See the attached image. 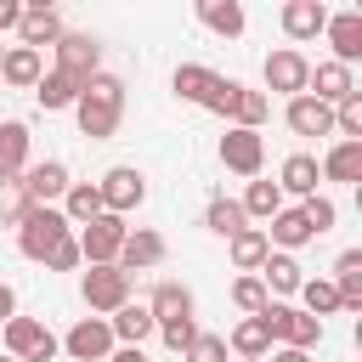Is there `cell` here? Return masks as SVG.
I'll return each mask as SVG.
<instances>
[{
  "instance_id": "cell-1",
  "label": "cell",
  "mask_w": 362,
  "mask_h": 362,
  "mask_svg": "<svg viewBox=\"0 0 362 362\" xmlns=\"http://www.w3.org/2000/svg\"><path fill=\"white\" fill-rule=\"evenodd\" d=\"M74 113H79V130L85 136H113L119 130V113H124V85L113 79V74H96L85 90H79V102H74Z\"/></svg>"
},
{
  "instance_id": "cell-2",
  "label": "cell",
  "mask_w": 362,
  "mask_h": 362,
  "mask_svg": "<svg viewBox=\"0 0 362 362\" xmlns=\"http://www.w3.org/2000/svg\"><path fill=\"white\" fill-rule=\"evenodd\" d=\"M17 243H23V255L28 260H57L68 243H74V232H68V221H62V209H51V204H34L23 221H17Z\"/></svg>"
},
{
  "instance_id": "cell-3",
  "label": "cell",
  "mask_w": 362,
  "mask_h": 362,
  "mask_svg": "<svg viewBox=\"0 0 362 362\" xmlns=\"http://www.w3.org/2000/svg\"><path fill=\"white\" fill-rule=\"evenodd\" d=\"M170 85H175L181 102H198V107H209V113H232V96H238V79H221V74L192 68V62H181Z\"/></svg>"
},
{
  "instance_id": "cell-4",
  "label": "cell",
  "mask_w": 362,
  "mask_h": 362,
  "mask_svg": "<svg viewBox=\"0 0 362 362\" xmlns=\"http://www.w3.org/2000/svg\"><path fill=\"white\" fill-rule=\"evenodd\" d=\"M260 322H266L272 339H283L288 351H311V345L322 339V322H317V317H305V311H294V305H277V300H266Z\"/></svg>"
},
{
  "instance_id": "cell-5",
  "label": "cell",
  "mask_w": 362,
  "mask_h": 362,
  "mask_svg": "<svg viewBox=\"0 0 362 362\" xmlns=\"http://www.w3.org/2000/svg\"><path fill=\"white\" fill-rule=\"evenodd\" d=\"M119 243H124V215H96V221L79 232V260L113 266V260H119Z\"/></svg>"
},
{
  "instance_id": "cell-6",
  "label": "cell",
  "mask_w": 362,
  "mask_h": 362,
  "mask_svg": "<svg viewBox=\"0 0 362 362\" xmlns=\"http://www.w3.org/2000/svg\"><path fill=\"white\" fill-rule=\"evenodd\" d=\"M6 351H11V362H51L57 339L34 317H6Z\"/></svg>"
},
{
  "instance_id": "cell-7",
  "label": "cell",
  "mask_w": 362,
  "mask_h": 362,
  "mask_svg": "<svg viewBox=\"0 0 362 362\" xmlns=\"http://www.w3.org/2000/svg\"><path fill=\"white\" fill-rule=\"evenodd\" d=\"M85 305L90 311H119L130 305V277L119 266H90L85 272Z\"/></svg>"
},
{
  "instance_id": "cell-8",
  "label": "cell",
  "mask_w": 362,
  "mask_h": 362,
  "mask_svg": "<svg viewBox=\"0 0 362 362\" xmlns=\"http://www.w3.org/2000/svg\"><path fill=\"white\" fill-rule=\"evenodd\" d=\"M57 74H68L79 90L96 79V40L90 34H62L57 40Z\"/></svg>"
},
{
  "instance_id": "cell-9",
  "label": "cell",
  "mask_w": 362,
  "mask_h": 362,
  "mask_svg": "<svg viewBox=\"0 0 362 362\" xmlns=\"http://www.w3.org/2000/svg\"><path fill=\"white\" fill-rule=\"evenodd\" d=\"M102 209L107 215H124V209H136L141 198H147V181H141V170H130V164H119V170H107L102 175Z\"/></svg>"
},
{
  "instance_id": "cell-10",
  "label": "cell",
  "mask_w": 362,
  "mask_h": 362,
  "mask_svg": "<svg viewBox=\"0 0 362 362\" xmlns=\"http://www.w3.org/2000/svg\"><path fill=\"white\" fill-rule=\"evenodd\" d=\"M260 158H266V141H260V130H226L221 136V164L226 170H238V175H260Z\"/></svg>"
},
{
  "instance_id": "cell-11",
  "label": "cell",
  "mask_w": 362,
  "mask_h": 362,
  "mask_svg": "<svg viewBox=\"0 0 362 362\" xmlns=\"http://www.w3.org/2000/svg\"><path fill=\"white\" fill-rule=\"evenodd\" d=\"M62 351H68L74 362H102V356L113 351V328H107L102 317H85V322H74V328H68Z\"/></svg>"
},
{
  "instance_id": "cell-12",
  "label": "cell",
  "mask_w": 362,
  "mask_h": 362,
  "mask_svg": "<svg viewBox=\"0 0 362 362\" xmlns=\"http://www.w3.org/2000/svg\"><path fill=\"white\" fill-rule=\"evenodd\" d=\"M266 85H272V90H288V96H305L311 62H305L300 51H272V57H266Z\"/></svg>"
},
{
  "instance_id": "cell-13",
  "label": "cell",
  "mask_w": 362,
  "mask_h": 362,
  "mask_svg": "<svg viewBox=\"0 0 362 362\" xmlns=\"http://www.w3.org/2000/svg\"><path fill=\"white\" fill-rule=\"evenodd\" d=\"M158 260H164V238H158V232H124L113 266L130 277V272H147V266H158Z\"/></svg>"
},
{
  "instance_id": "cell-14",
  "label": "cell",
  "mask_w": 362,
  "mask_h": 362,
  "mask_svg": "<svg viewBox=\"0 0 362 362\" xmlns=\"http://www.w3.org/2000/svg\"><path fill=\"white\" fill-rule=\"evenodd\" d=\"M328 28V6L322 0H288L283 6V34L288 40H311V34H322Z\"/></svg>"
},
{
  "instance_id": "cell-15",
  "label": "cell",
  "mask_w": 362,
  "mask_h": 362,
  "mask_svg": "<svg viewBox=\"0 0 362 362\" xmlns=\"http://www.w3.org/2000/svg\"><path fill=\"white\" fill-rule=\"evenodd\" d=\"M328 40H334V62L351 68V62L362 57V11H339V17H328Z\"/></svg>"
},
{
  "instance_id": "cell-16",
  "label": "cell",
  "mask_w": 362,
  "mask_h": 362,
  "mask_svg": "<svg viewBox=\"0 0 362 362\" xmlns=\"http://www.w3.org/2000/svg\"><path fill=\"white\" fill-rule=\"evenodd\" d=\"M288 130L294 136H328L334 130V107L317 102V96H294L288 102Z\"/></svg>"
},
{
  "instance_id": "cell-17",
  "label": "cell",
  "mask_w": 362,
  "mask_h": 362,
  "mask_svg": "<svg viewBox=\"0 0 362 362\" xmlns=\"http://www.w3.org/2000/svg\"><path fill=\"white\" fill-rule=\"evenodd\" d=\"M17 28H23V45H28V51H40V45H57V40H62V23H57V11H51V6H23Z\"/></svg>"
},
{
  "instance_id": "cell-18",
  "label": "cell",
  "mask_w": 362,
  "mask_h": 362,
  "mask_svg": "<svg viewBox=\"0 0 362 362\" xmlns=\"http://www.w3.org/2000/svg\"><path fill=\"white\" fill-rule=\"evenodd\" d=\"M311 85H317V102H328V107H339L356 85H351V68H339V62H317L311 68ZM305 85V90H311Z\"/></svg>"
},
{
  "instance_id": "cell-19",
  "label": "cell",
  "mask_w": 362,
  "mask_h": 362,
  "mask_svg": "<svg viewBox=\"0 0 362 362\" xmlns=\"http://www.w3.org/2000/svg\"><path fill=\"white\" fill-rule=\"evenodd\" d=\"M23 192H28V204H45V198H57V192H68V170H62L57 158H45V164H34V170L23 175Z\"/></svg>"
},
{
  "instance_id": "cell-20",
  "label": "cell",
  "mask_w": 362,
  "mask_h": 362,
  "mask_svg": "<svg viewBox=\"0 0 362 362\" xmlns=\"http://www.w3.org/2000/svg\"><path fill=\"white\" fill-rule=\"evenodd\" d=\"M0 74H6V85H23V90H34L45 68H40V51L17 45V51H6V57H0Z\"/></svg>"
},
{
  "instance_id": "cell-21",
  "label": "cell",
  "mask_w": 362,
  "mask_h": 362,
  "mask_svg": "<svg viewBox=\"0 0 362 362\" xmlns=\"http://www.w3.org/2000/svg\"><path fill=\"white\" fill-rule=\"evenodd\" d=\"M34 96H40V107H45V113H57V107H74V102H79V85H74L68 74H57V68H51V74H40Z\"/></svg>"
},
{
  "instance_id": "cell-22",
  "label": "cell",
  "mask_w": 362,
  "mask_h": 362,
  "mask_svg": "<svg viewBox=\"0 0 362 362\" xmlns=\"http://www.w3.org/2000/svg\"><path fill=\"white\" fill-rule=\"evenodd\" d=\"M317 232H311V221L300 215V209H277L272 215V238L266 243H283V249H300V243H311Z\"/></svg>"
},
{
  "instance_id": "cell-23",
  "label": "cell",
  "mask_w": 362,
  "mask_h": 362,
  "mask_svg": "<svg viewBox=\"0 0 362 362\" xmlns=\"http://www.w3.org/2000/svg\"><path fill=\"white\" fill-rule=\"evenodd\" d=\"M334 272H339V283H334L339 305H351V311H356V305H362V249H345Z\"/></svg>"
},
{
  "instance_id": "cell-24",
  "label": "cell",
  "mask_w": 362,
  "mask_h": 362,
  "mask_svg": "<svg viewBox=\"0 0 362 362\" xmlns=\"http://www.w3.org/2000/svg\"><path fill=\"white\" fill-rule=\"evenodd\" d=\"M147 311H153V322H175V317H192V294H187L181 283H158Z\"/></svg>"
},
{
  "instance_id": "cell-25",
  "label": "cell",
  "mask_w": 362,
  "mask_h": 362,
  "mask_svg": "<svg viewBox=\"0 0 362 362\" xmlns=\"http://www.w3.org/2000/svg\"><path fill=\"white\" fill-rule=\"evenodd\" d=\"M232 351H238L243 362H260V356L272 351V328H266L260 317H249V322H238V328H232Z\"/></svg>"
},
{
  "instance_id": "cell-26",
  "label": "cell",
  "mask_w": 362,
  "mask_h": 362,
  "mask_svg": "<svg viewBox=\"0 0 362 362\" xmlns=\"http://www.w3.org/2000/svg\"><path fill=\"white\" fill-rule=\"evenodd\" d=\"M283 192H305V198H317V158L311 153H294V158H283V181H277Z\"/></svg>"
},
{
  "instance_id": "cell-27",
  "label": "cell",
  "mask_w": 362,
  "mask_h": 362,
  "mask_svg": "<svg viewBox=\"0 0 362 362\" xmlns=\"http://www.w3.org/2000/svg\"><path fill=\"white\" fill-rule=\"evenodd\" d=\"M96 215H107V209H102V192H96L90 181H85V187H68V209H62V221H68V226H90Z\"/></svg>"
},
{
  "instance_id": "cell-28",
  "label": "cell",
  "mask_w": 362,
  "mask_h": 362,
  "mask_svg": "<svg viewBox=\"0 0 362 362\" xmlns=\"http://www.w3.org/2000/svg\"><path fill=\"white\" fill-rule=\"evenodd\" d=\"M260 283H266V288H277V294H294L305 277H300L294 255H266V260H260Z\"/></svg>"
},
{
  "instance_id": "cell-29",
  "label": "cell",
  "mask_w": 362,
  "mask_h": 362,
  "mask_svg": "<svg viewBox=\"0 0 362 362\" xmlns=\"http://www.w3.org/2000/svg\"><path fill=\"white\" fill-rule=\"evenodd\" d=\"M107 328H113L119 339H130V345H141V339H147V334H153L158 322H153V311H147V305H119Z\"/></svg>"
},
{
  "instance_id": "cell-30",
  "label": "cell",
  "mask_w": 362,
  "mask_h": 362,
  "mask_svg": "<svg viewBox=\"0 0 362 362\" xmlns=\"http://www.w3.org/2000/svg\"><path fill=\"white\" fill-rule=\"evenodd\" d=\"M23 158H28V124H0V175H17L23 170Z\"/></svg>"
},
{
  "instance_id": "cell-31",
  "label": "cell",
  "mask_w": 362,
  "mask_h": 362,
  "mask_svg": "<svg viewBox=\"0 0 362 362\" xmlns=\"http://www.w3.org/2000/svg\"><path fill=\"white\" fill-rule=\"evenodd\" d=\"M322 175H328V181H356V175H362V141H339V147L322 158Z\"/></svg>"
},
{
  "instance_id": "cell-32",
  "label": "cell",
  "mask_w": 362,
  "mask_h": 362,
  "mask_svg": "<svg viewBox=\"0 0 362 362\" xmlns=\"http://www.w3.org/2000/svg\"><path fill=\"white\" fill-rule=\"evenodd\" d=\"M198 17H204L215 34H243V6H238V0H204Z\"/></svg>"
},
{
  "instance_id": "cell-33",
  "label": "cell",
  "mask_w": 362,
  "mask_h": 362,
  "mask_svg": "<svg viewBox=\"0 0 362 362\" xmlns=\"http://www.w3.org/2000/svg\"><path fill=\"white\" fill-rule=\"evenodd\" d=\"M266 113H272L266 90H243V85H238V96H232V119H238V130H260Z\"/></svg>"
},
{
  "instance_id": "cell-34",
  "label": "cell",
  "mask_w": 362,
  "mask_h": 362,
  "mask_svg": "<svg viewBox=\"0 0 362 362\" xmlns=\"http://www.w3.org/2000/svg\"><path fill=\"white\" fill-rule=\"evenodd\" d=\"M272 255V243H266V232H255V226H243V232H232V260L243 266V272H255L260 260Z\"/></svg>"
},
{
  "instance_id": "cell-35",
  "label": "cell",
  "mask_w": 362,
  "mask_h": 362,
  "mask_svg": "<svg viewBox=\"0 0 362 362\" xmlns=\"http://www.w3.org/2000/svg\"><path fill=\"white\" fill-rule=\"evenodd\" d=\"M238 209H243V215H277V209H283V187H277V181H249V192H243Z\"/></svg>"
},
{
  "instance_id": "cell-36",
  "label": "cell",
  "mask_w": 362,
  "mask_h": 362,
  "mask_svg": "<svg viewBox=\"0 0 362 362\" xmlns=\"http://www.w3.org/2000/svg\"><path fill=\"white\" fill-rule=\"evenodd\" d=\"M28 209H34V204H28L23 181H17V175H0V221H11V226H17Z\"/></svg>"
},
{
  "instance_id": "cell-37",
  "label": "cell",
  "mask_w": 362,
  "mask_h": 362,
  "mask_svg": "<svg viewBox=\"0 0 362 362\" xmlns=\"http://www.w3.org/2000/svg\"><path fill=\"white\" fill-rule=\"evenodd\" d=\"M204 221H209V232H221V238H232V232H243V209H238L232 198H215Z\"/></svg>"
},
{
  "instance_id": "cell-38",
  "label": "cell",
  "mask_w": 362,
  "mask_h": 362,
  "mask_svg": "<svg viewBox=\"0 0 362 362\" xmlns=\"http://www.w3.org/2000/svg\"><path fill=\"white\" fill-rule=\"evenodd\" d=\"M334 124L345 130V141H362V90H351V96L334 107Z\"/></svg>"
},
{
  "instance_id": "cell-39",
  "label": "cell",
  "mask_w": 362,
  "mask_h": 362,
  "mask_svg": "<svg viewBox=\"0 0 362 362\" xmlns=\"http://www.w3.org/2000/svg\"><path fill=\"white\" fill-rule=\"evenodd\" d=\"M300 294H305V317H317V322H322V311H339L334 283H300Z\"/></svg>"
},
{
  "instance_id": "cell-40",
  "label": "cell",
  "mask_w": 362,
  "mask_h": 362,
  "mask_svg": "<svg viewBox=\"0 0 362 362\" xmlns=\"http://www.w3.org/2000/svg\"><path fill=\"white\" fill-rule=\"evenodd\" d=\"M232 300H238V305H243L249 317H260V311H266V283H260V277H238Z\"/></svg>"
},
{
  "instance_id": "cell-41",
  "label": "cell",
  "mask_w": 362,
  "mask_h": 362,
  "mask_svg": "<svg viewBox=\"0 0 362 362\" xmlns=\"http://www.w3.org/2000/svg\"><path fill=\"white\" fill-rule=\"evenodd\" d=\"M181 356H187V362H226V339H221V334H198Z\"/></svg>"
},
{
  "instance_id": "cell-42",
  "label": "cell",
  "mask_w": 362,
  "mask_h": 362,
  "mask_svg": "<svg viewBox=\"0 0 362 362\" xmlns=\"http://www.w3.org/2000/svg\"><path fill=\"white\" fill-rule=\"evenodd\" d=\"M158 334H164V345H170V351H187V345L198 339V328H192V317H175V322H158Z\"/></svg>"
},
{
  "instance_id": "cell-43",
  "label": "cell",
  "mask_w": 362,
  "mask_h": 362,
  "mask_svg": "<svg viewBox=\"0 0 362 362\" xmlns=\"http://www.w3.org/2000/svg\"><path fill=\"white\" fill-rule=\"evenodd\" d=\"M300 215L311 221V232H328V226H334V204H328V198H305Z\"/></svg>"
},
{
  "instance_id": "cell-44",
  "label": "cell",
  "mask_w": 362,
  "mask_h": 362,
  "mask_svg": "<svg viewBox=\"0 0 362 362\" xmlns=\"http://www.w3.org/2000/svg\"><path fill=\"white\" fill-rule=\"evenodd\" d=\"M74 266H79V243H68V249L51 260V272H74Z\"/></svg>"
},
{
  "instance_id": "cell-45",
  "label": "cell",
  "mask_w": 362,
  "mask_h": 362,
  "mask_svg": "<svg viewBox=\"0 0 362 362\" xmlns=\"http://www.w3.org/2000/svg\"><path fill=\"white\" fill-rule=\"evenodd\" d=\"M17 17H23V6L17 0H0V28H17Z\"/></svg>"
},
{
  "instance_id": "cell-46",
  "label": "cell",
  "mask_w": 362,
  "mask_h": 362,
  "mask_svg": "<svg viewBox=\"0 0 362 362\" xmlns=\"http://www.w3.org/2000/svg\"><path fill=\"white\" fill-rule=\"evenodd\" d=\"M107 362H147V356H141V351H136V345H124V351H113V356H107Z\"/></svg>"
},
{
  "instance_id": "cell-47",
  "label": "cell",
  "mask_w": 362,
  "mask_h": 362,
  "mask_svg": "<svg viewBox=\"0 0 362 362\" xmlns=\"http://www.w3.org/2000/svg\"><path fill=\"white\" fill-rule=\"evenodd\" d=\"M11 305H17V294H11V283H0V317H11Z\"/></svg>"
},
{
  "instance_id": "cell-48",
  "label": "cell",
  "mask_w": 362,
  "mask_h": 362,
  "mask_svg": "<svg viewBox=\"0 0 362 362\" xmlns=\"http://www.w3.org/2000/svg\"><path fill=\"white\" fill-rule=\"evenodd\" d=\"M272 362H311V356H305V351H288V345H283V351H277Z\"/></svg>"
},
{
  "instance_id": "cell-49",
  "label": "cell",
  "mask_w": 362,
  "mask_h": 362,
  "mask_svg": "<svg viewBox=\"0 0 362 362\" xmlns=\"http://www.w3.org/2000/svg\"><path fill=\"white\" fill-rule=\"evenodd\" d=\"M0 362H11V356H0Z\"/></svg>"
},
{
  "instance_id": "cell-50",
  "label": "cell",
  "mask_w": 362,
  "mask_h": 362,
  "mask_svg": "<svg viewBox=\"0 0 362 362\" xmlns=\"http://www.w3.org/2000/svg\"><path fill=\"white\" fill-rule=\"evenodd\" d=\"M0 57H6V51H0Z\"/></svg>"
}]
</instances>
